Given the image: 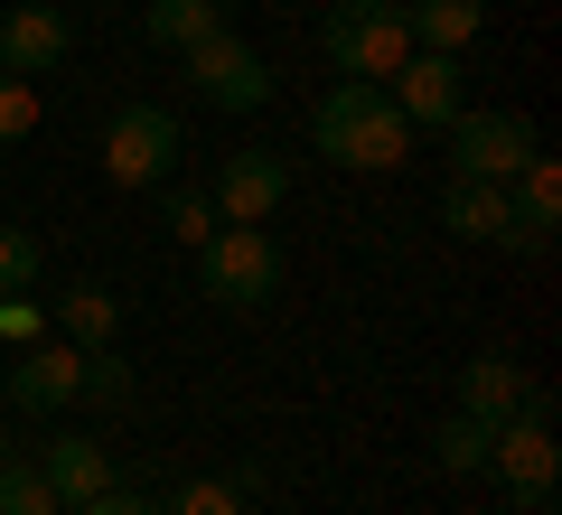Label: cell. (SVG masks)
Instances as JSON below:
<instances>
[{"instance_id": "obj_18", "label": "cell", "mask_w": 562, "mask_h": 515, "mask_svg": "<svg viewBox=\"0 0 562 515\" xmlns=\"http://www.w3.org/2000/svg\"><path fill=\"white\" fill-rule=\"evenodd\" d=\"M140 29H150V47L188 57V47L225 38V0H150V10H140Z\"/></svg>"}, {"instance_id": "obj_5", "label": "cell", "mask_w": 562, "mask_h": 515, "mask_svg": "<svg viewBox=\"0 0 562 515\" xmlns=\"http://www.w3.org/2000/svg\"><path fill=\"white\" fill-rule=\"evenodd\" d=\"M450 179H516L525 159H535V122L506 113V103H460V122H450Z\"/></svg>"}, {"instance_id": "obj_21", "label": "cell", "mask_w": 562, "mask_h": 515, "mask_svg": "<svg viewBox=\"0 0 562 515\" xmlns=\"http://www.w3.org/2000/svg\"><path fill=\"white\" fill-rule=\"evenodd\" d=\"M38 272H47V244L29 235V225H0V300H10V291H38Z\"/></svg>"}, {"instance_id": "obj_15", "label": "cell", "mask_w": 562, "mask_h": 515, "mask_svg": "<svg viewBox=\"0 0 562 515\" xmlns=\"http://www.w3.org/2000/svg\"><path fill=\"white\" fill-rule=\"evenodd\" d=\"M47 337H66V347H113L122 337V300L103 291V281H66L57 310H47Z\"/></svg>"}, {"instance_id": "obj_1", "label": "cell", "mask_w": 562, "mask_h": 515, "mask_svg": "<svg viewBox=\"0 0 562 515\" xmlns=\"http://www.w3.org/2000/svg\"><path fill=\"white\" fill-rule=\"evenodd\" d=\"M310 150L328 159V169H366V179H384V169H403L413 159V122L384 103V85H328L319 113H310Z\"/></svg>"}, {"instance_id": "obj_11", "label": "cell", "mask_w": 562, "mask_h": 515, "mask_svg": "<svg viewBox=\"0 0 562 515\" xmlns=\"http://www.w3.org/2000/svg\"><path fill=\"white\" fill-rule=\"evenodd\" d=\"M553 225H562V169H553V150H535L516 179H506V244H516V254H543Z\"/></svg>"}, {"instance_id": "obj_13", "label": "cell", "mask_w": 562, "mask_h": 515, "mask_svg": "<svg viewBox=\"0 0 562 515\" xmlns=\"http://www.w3.org/2000/svg\"><path fill=\"white\" fill-rule=\"evenodd\" d=\"M38 469H47V488H57V506H94L103 488H122V478H113V450H103V440H85V432L38 440Z\"/></svg>"}, {"instance_id": "obj_25", "label": "cell", "mask_w": 562, "mask_h": 515, "mask_svg": "<svg viewBox=\"0 0 562 515\" xmlns=\"http://www.w3.org/2000/svg\"><path fill=\"white\" fill-rule=\"evenodd\" d=\"M85 403H132V366H122V347H85Z\"/></svg>"}, {"instance_id": "obj_26", "label": "cell", "mask_w": 562, "mask_h": 515, "mask_svg": "<svg viewBox=\"0 0 562 515\" xmlns=\"http://www.w3.org/2000/svg\"><path fill=\"white\" fill-rule=\"evenodd\" d=\"M38 337H47V310L29 291H10L0 300V347H38Z\"/></svg>"}, {"instance_id": "obj_14", "label": "cell", "mask_w": 562, "mask_h": 515, "mask_svg": "<svg viewBox=\"0 0 562 515\" xmlns=\"http://www.w3.org/2000/svg\"><path fill=\"white\" fill-rule=\"evenodd\" d=\"M525 366L516 357H497V347H487V357H469L460 366V403H450V413H469V422H487V432H497L506 413H525Z\"/></svg>"}, {"instance_id": "obj_17", "label": "cell", "mask_w": 562, "mask_h": 515, "mask_svg": "<svg viewBox=\"0 0 562 515\" xmlns=\"http://www.w3.org/2000/svg\"><path fill=\"white\" fill-rule=\"evenodd\" d=\"M403 29H413V47L460 57V47L487 29V0H403Z\"/></svg>"}, {"instance_id": "obj_8", "label": "cell", "mask_w": 562, "mask_h": 515, "mask_svg": "<svg viewBox=\"0 0 562 515\" xmlns=\"http://www.w3.org/2000/svg\"><path fill=\"white\" fill-rule=\"evenodd\" d=\"M179 66H188V94L216 103V113H262V103H272V66H262V47H244L235 29L206 38V47H188Z\"/></svg>"}, {"instance_id": "obj_27", "label": "cell", "mask_w": 562, "mask_h": 515, "mask_svg": "<svg viewBox=\"0 0 562 515\" xmlns=\"http://www.w3.org/2000/svg\"><path fill=\"white\" fill-rule=\"evenodd\" d=\"M66 515H160V506H150V496H122V488H103L94 506H66Z\"/></svg>"}, {"instance_id": "obj_2", "label": "cell", "mask_w": 562, "mask_h": 515, "mask_svg": "<svg viewBox=\"0 0 562 515\" xmlns=\"http://www.w3.org/2000/svg\"><path fill=\"white\" fill-rule=\"evenodd\" d=\"M487 488L506 496V506H543L562 478V450H553V394L543 384H525V413L497 422V440H487Z\"/></svg>"}, {"instance_id": "obj_22", "label": "cell", "mask_w": 562, "mask_h": 515, "mask_svg": "<svg viewBox=\"0 0 562 515\" xmlns=\"http://www.w3.org/2000/svg\"><path fill=\"white\" fill-rule=\"evenodd\" d=\"M216 225H225V216H216V198H206V188H169V235H179L188 254H198Z\"/></svg>"}, {"instance_id": "obj_20", "label": "cell", "mask_w": 562, "mask_h": 515, "mask_svg": "<svg viewBox=\"0 0 562 515\" xmlns=\"http://www.w3.org/2000/svg\"><path fill=\"white\" fill-rule=\"evenodd\" d=\"M0 515H66L38 459H20V450H10V469H0Z\"/></svg>"}, {"instance_id": "obj_28", "label": "cell", "mask_w": 562, "mask_h": 515, "mask_svg": "<svg viewBox=\"0 0 562 515\" xmlns=\"http://www.w3.org/2000/svg\"><path fill=\"white\" fill-rule=\"evenodd\" d=\"M516 515H553V496H543V506H516Z\"/></svg>"}, {"instance_id": "obj_16", "label": "cell", "mask_w": 562, "mask_h": 515, "mask_svg": "<svg viewBox=\"0 0 562 515\" xmlns=\"http://www.w3.org/2000/svg\"><path fill=\"white\" fill-rule=\"evenodd\" d=\"M441 225L460 244H506V188L497 179H450L441 188Z\"/></svg>"}, {"instance_id": "obj_3", "label": "cell", "mask_w": 562, "mask_h": 515, "mask_svg": "<svg viewBox=\"0 0 562 515\" xmlns=\"http://www.w3.org/2000/svg\"><path fill=\"white\" fill-rule=\"evenodd\" d=\"M319 47L347 85H384L403 57H413V29H403V0H328Z\"/></svg>"}, {"instance_id": "obj_23", "label": "cell", "mask_w": 562, "mask_h": 515, "mask_svg": "<svg viewBox=\"0 0 562 515\" xmlns=\"http://www.w3.org/2000/svg\"><path fill=\"white\" fill-rule=\"evenodd\" d=\"M38 132V85L29 76H0V150H20Z\"/></svg>"}, {"instance_id": "obj_4", "label": "cell", "mask_w": 562, "mask_h": 515, "mask_svg": "<svg viewBox=\"0 0 562 515\" xmlns=\"http://www.w3.org/2000/svg\"><path fill=\"white\" fill-rule=\"evenodd\" d=\"M198 281L225 310H262V300H281V244L262 225H216L198 244Z\"/></svg>"}, {"instance_id": "obj_6", "label": "cell", "mask_w": 562, "mask_h": 515, "mask_svg": "<svg viewBox=\"0 0 562 515\" xmlns=\"http://www.w3.org/2000/svg\"><path fill=\"white\" fill-rule=\"evenodd\" d=\"M179 169V113L169 103H122L103 122V179L113 188H160Z\"/></svg>"}, {"instance_id": "obj_12", "label": "cell", "mask_w": 562, "mask_h": 515, "mask_svg": "<svg viewBox=\"0 0 562 515\" xmlns=\"http://www.w3.org/2000/svg\"><path fill=\"white\" fill-rule=\"evenodd\" d=\"M66 47H76V20H66L57 0H20L0 20V76H47Z\"/></svg>"}, {"instance_id": "obj_24", "label": "cell", "mask_w": 562, "mask_h": 515, "mask_svg": "<svg viewBox=\"0 0 562 515\" xmlns=\"http://www.w3.org/2000/svg\"><path fill=\"white\" fill-rule=\"evenodd\" d=\"M160 515H244V488H235V478H188Z\"/></svg>"}, {"instance_id": "obj_10", "label": "cell", "mask_w": 562, "mask_h": 515, "mask_svg": "<svg viewBox=\"0 0 562 515\" xmlns=\"http://www.w3.org/2000/svg\"><path fill=\"white\" fill-rule=\"evenodd\" d=\"M206 198H216L225 225H272L281 198H291V159H281V150H235V159L216 169V188H206Z\"/></svg>"}, {"instance_id": "obj_7", "label": "cell", "mask_w": 562, "mask_h": 515, "mask_svg": "<svg viewBox=\"0 0 562 515\" xmlns=\"http://www.w3.org/2000/svg\"><path fill=\"white\" fill-rule=\"evenodd\" d=\"M0 403H20V413L57 422L66 403H85V347L38 337V347H20V357H0Z\"/></svg>"}, {"instance_id": "obj_29", "label": "cell", "mask_w": 562, "mask_h": 515, "mask_svg": "<svg viewBox=\"0 0 562 515\" xmlns=\"http://www.w3.org/2000/svg\"><path fill=\"white\" fill-rule=\"evenodd\" d=\"M0 469H10V440H0Z\"/></svg>"}, {"instance_id": "obj_19", "label": "cell", "mask_w": 562, "mask_h": 515, "mask_svg": "<svg viewBox=\"0 0 562 515\" xmlns=\"http://www.w3.org/2000/svg\"><path fill=\"white\" fill-rule=\"evenodd\" d=\"M487 440H497V432H487V422L450 413L441 432H431V469H441V478H479V469H487Z\"/></svg>"}, {"instance_id": "obj_9", "label": "cell", "mask_w": 562, "mask_h": 515, "mask_svg": "<svg viewBox=\"0 0 562 515\" xmlns=\"http://www.w3.org/2000/svg\"><path fill=\"white\" fill-rule=\"evenodd\" d=\"M384 103H394L413 132H450V122H460V103H469V66L441 57V47H413V57L384 76Z\"/></svg>"}]
</instances>
